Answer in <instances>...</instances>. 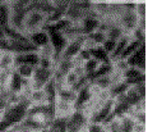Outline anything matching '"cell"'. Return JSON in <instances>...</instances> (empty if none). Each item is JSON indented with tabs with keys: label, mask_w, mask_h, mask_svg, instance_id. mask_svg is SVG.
Returning <instances> with one entry per match:
<instances>
[{
	"label": "cell",
	"mask_w": 148,
	"mask_h": 132,
	"mask_svg": "<svg viewBox=\"0 0 148 132\" xmlns=\"http://www.w3.org/2000/svg\"><path fill=\"white\" fill-rule=\"evenodd\" d=\"M23 82H24V79L21 78L15 70H13V73H12V76H10V81H9L8 91L10 94L19 95L23 90Z\"/></svg>",
	"instance_id": "obj_12"
},
{
	"label": "cell",
	"mask_w": 148,
	"mask_h": 132,
	"mask_svg": "<svg viewBox=\"0 0 148 132\" xmlns=\"http://www.w3.org/2000/svg\"><path fill=\"white\" fill-rule=\"evenodd\" d=\"M46 24H47V16L45 13L36 9H28L23 22V33L27 36L31 32L45 28Z\"/></svg>",
	"instance_id": "obj_1"
},
{
	"label": "cell",
	"mask_w": 148,
	"mask_h": 132,
	"mask_svg": "<svg viewBox=\"0 0 148 132\" xmlns=\"http://www.w3.org/2000/svg\"><path fill=\"white\" fill-rule=\"evenodd\" d=\"M14 70L18 73L22 79H27V81H31L33 76V72H35V67L31 66H26V64H19V66H15Z\"/></svg>",
	"instance_id": "obj_20"
},
{
	"label": "cell",
	"mask_w": 148,
	"mask_h": 132,
	"mask_svg": "<svg viewBox=\"0 0 148 132\" xmlns=\"http://www.w3.org/2000/svg\"><path fill=\"white\" fill-rule=\"evenodd\" d=\"M89 54H91V58L96 59L97 62H100V63H110L111 62L110 57L105 53L103 49L101 46H96V48L91 49V50H89Z\"/></svg>",
	"instance_id": "obj_21"
},
{
	"label": "cell",
	"mask_w": 148,
	"mask_h": 132,
	"mask_svg": "<svg viewBox=\"0 0 148 132\" xmlns=\"http://www.w3.org/2000/svg\"><path fill=\"white\" fill-rule=\"evenodd\" d=\"M134 13L138 18H146L147 16V3L146 1H135Z\"/></svg>",
	"instance_id": "obj_26"
},
{
	"label": "cell",
	"mask_w": 148,
	"mask_h": 132,
	"mask_svg": "<svg viewBox=\"0 0 148 132\" xmlns=\"http://www.w3.org/2000/svg\"><path fill=\"white\" fill-rule=\"evenodd\" d=\"M49 132H66V118L55 117L47 126Z\"/></svg>",
	"instance_id": "obj_19"
},
{
	"label": "cell",
	"mask_w": 148,
	"mask_h": 132,
	"mask_svg": "<svg viewBox=\"0 0 148 132\" xmlns=\"http://www.w3.org/2000/svg\"><path fill=\"white\" fill-rule=\"evenodd\" d=\"M126 33L124 32V30H123L115 21L110 24L109 28H107V31H106V39L114 40V41H119V40L121 37H124Z\"/></svg>",
	"instance_id": "obj_14"
},
{
	"label": "cell",
	"mask_w": 148,
	"mask_h": 132,
	"mask_svg": "<svg viewBox=\"0 0 148 132\" xmlns=\"http://www.w3.org/2000/svg\"><path fill=\"white\" fill-rule=\"evenodd\" d=\"M86 132H109L106 124L103 123H96V122H89L86 128Z\"/></svg>",
	"instance_id": "obj_27"
},
{
	"label": "cell",
	"mask_w": 148,
	"mask_h": 132,
	"mask_svg": "<svg viewBox=\"0 0 148 132\" xmlns=\"http://www.w3.org/2000/svg\"><path fill=\"white\" fill-rule=\"evenodd\" d=\"M45 30H46V31H47V33H49L51 46L54 48L55 53H56L58 58H59L60 53L63 51V49L65 48L68 40L64 37V35H63V33H61L60 31H56V30H54L51 26H49V24H46V26H45Z\"/></svg>",
	"instance_id": "obj_5"
},
{
	"label": "cell",
	"mask_w": 148,
	"mask_h": 132,
	"mask_svg": "<svg viewBox=\"0 0 148 132\" xmlns=\"http://www.w3.org/2000/svg\"><path fill=\"white\" fill-rule=\"evenodd\" d=\"M29 103L31 105H38V104H46L49 103L47 95H46L44 88H38V90H32L29 95Z\"/></svg>",
	"instance_id": "obj_18"
},
{
	"label": "cell",
	"mask_w": 148,
	"mask_h": 132,
	"mask_svg": "<svg viewBox=\"0 0 148 132\" xmlns=\"http://www.w3.org/2000/svg\"><path fill=\"white\" fill-rule=\"evenodd\" d=\"M125 60L128 63V67H134L142 72H146V45H142Z\"/></svg>",
	"instance_id": "obj_7"
},
{
	"label": "cell",
	"mask_w": 148,
	"mask_h": 132,
	"mask_svg": "<svg viewBox=\"0 0 148 132\" xmlns=\"http://www.w3.org/2000/svg\"><path fill=\"white\" fill-rule=\"evenodd\" d=\"M27 39L31 44L33 45L36 49H40L45 45H47L50 42V37H49V33L45 28L42 30H38V31H35V32H31L27 35Z\"/></svg>",
	"instance_id": "obj_9"
},
{
	"label": "cell",
	"mask_w": 148,
	"mask_h": 132,
	"mask_svg": "<svg viewBox=\"0 0 148 132\" xmlns=\"http://www.w3.org/2000/svg\"><path fill=\"white\" fill-rule=\"evenodd\" d=\"M1 53H3V51H1V50H0V57H1Z\"/></svg>",
	"instance_id": "obj_32"
},
{
	"label": "cell",
	"mask_w": 148,
	"mask_h": 132,
	"mask_svg": "<svg viewBox=\"0 0 148 132\" xmlns=\"http://www.w3.org/2000/svg\"><path fill=\"white\" fill-rule=\"evenodd\" d=\"M86 37H88L95 45H96V46H101V45L103 44V41L106 40V33L101 32V31H98V30H97V31L92 32L91 35L86 36Z\"/></svg>",
	"instance_id": "obj_24"
},
{
	"label": "cell",
	"mask_w": 148,
	"mask_h": 132,
	"mask_svg": "<svg viewBox=\"0 0 148 132\" xmlns=\"http://www.w3.org/2000/svg\"><path fill=\"white\" fill-rule=\"evenodd\" d=\"M130 40H132L130 35H125L124 37H121L119 41H116L115 50H114V53L110 55V60H111V62H114V60L119 59V58L121 57L123 51H124V49L126 48V45L129 44V41H130Z\"/></svg>",
	"instance_id": "obj_15"
},
{
	"label": "cell",
	"mask_w": 148,
	"mask_h": 132,
	"mask_svg": "<svg viewBox=\"0 0 148 132\" xmlns=\"http://www.w3.org/2000/svg\"><path fill=\"white\" fill-rule=\"evenodd\" d=\"M132 132H147V124H142L134 122V126L132 128Z\"/></svg>",
	"instance_id": "obj_29"
},
{
	"label": "cell",
	"mask_w": 148,
	"mask_h": 132,
	"mask_svg": "<svg viewBox=\"0 0 148 132\" xmlns=\"http://www.w3.org/2000/svg\"><path fill=\"white\" fill-rule=\"evenodd\" d=\"M15 67V55L10 51H3L0 57V69L13 70Z\"/></svg>",
	"instance_id": "obj_13"
},
{
	"label": "cell",
	"mask_w": 148,
	"mask_h": 132,
	"mask_svg": "<svg viewBox=\"0 0 148 132\" xmlns=\"http://www.w3.org/2000/svg\"><path fill=\"white\" fill-rule=\"evenodd\" d=\"M142 45H146V44H140L139 41H135V40L132 39L130 41H129V44L126 45V48L124 49V51H123L121 57L119 58V59H128L129 57H130L132 54L134 53V51H137L138 49H139Z\"/></svg>",
	"instance_id": "obj_22"
},
{
	"label": "cell",
	"mask_w": 148,
	"mask_h": 132,
	"mask_svg": "<svg viewBox=\"0 0 148 132\" xmlns=\"http://www.w3.org/2000/svg\"><path fill=\"white\" fill-rule=\"evenodd\" d=\"M75 110V106L72 103H68V101L56 99L54 103V112L55 117H59V118H68V117L72 115V113Z\"/></svg>",
	"instance_id": "obj_10"
},
{
	"label": "cell",
	"mask_w": 148,
	"mask_h": 132,
	"mask_svg": "<svg viewBox=\"0 0 148 132\" xmlns=\"http://www.w3.org/2000/svg\"><path fill=\"white\" fill-rule=\"evenodd\" d=\"M83 39H84V36L74 39V40H69V41L66 42L65 48H64L63 51L60 53L59 58H61V59H68V60H74L83 49Z\"/></svg>",
	"instance_id": "obj_4"
},
{
	"label": "cell",
	"mask_w": 148,
	"mask_h": 132,
	"mask_svg": "<svg viewBox=\"0 0 148 132\" xmlns=\"http://www.w3.org/2000/svg\"><path fill=\"white\" fill-rule=\"evenodd\" d=\"M84 16H86V13L82 10V9H79L77 7L75 1H74V0H70L66 9H65L64 17H65L68 21H70L72 23H81L82 19L84 18Z\"/></svg>",
	"instance_id": "obj_8"
},
{
	"label": "cell",
	"mask_w": 148,
	"mask_h": 132,
	"mask_svg": "<svg viewBox=\"0 0 148 132\" xmlns=\"http://www.w3.org/2000/svg\"><path fill=\"white\" fill-rule=\"evenodd\" d=\"M79 24H81L83 36H88V35H91L92 32H95V31L98 30V26H100V18H98L92 10H89L88 13H86L84 18H83L82 22Z\"/></svg>",
	"instance_id": "obj_6"
},
{
	"label": "cell",
	"mask_w": 148,
	"mask_h": 132,
	"mask_svg": "<svg viewBox=\"0 0 148 132\" xmlns=\"http://www.w3.org/2000/svg\"><path fill=\"white\" fill-rule=\"evenodd\" d=\"M5 39H7V33H5V28H4V27L0 26V41H1V40H5Z\"/></svg>",
	"instance_id": "obj_30"
},
{
	"label": "cell",
	"mask_w": 148,
	"mask_h": 132,
	"mask_svg": "<svg viewBox=\"0 0 148 132\" xmlns=\"http://www.w3.org/2000/svg\"><path fill=\"white\" fill-rule=\"evenodd\" d=\"M89 82H91V85H93L95 87H97L100 91H109L110 87L112 86V81H111L110 75L93 78V79H91Z\"/></svg>",
	"instance_id": "obj_16"
},
{
	"label": "cell",
	"mask_w": 148,
	"mask_h": 132,
	"mask_svg": "<svg viewBox=\"0 0 148 132\" xmlns=\"http://www.w3.org/2000/svg\"><path fill=\"white\" fill-rule=\"evenodd\" d=\"M40 132H49V131H47V128H44V130H42V131H40Z\"/></svg>",
	"instance_id": "obj_31"
},
{
	"label": "cell",
	"mask_w": 148,
	"mask_h": 132,
	"mask_svg": "<svg viewBox=\"0 0 148 132\" xmlns=\"http://www.w3.org/2000/svg\"><path fill=\"white\" fill-rule=\"evenodd\" d=\"M56 99H60V100H64V101H68V103L74 104L75 103V99H77V93L73 90V88L60 87V88H58Z\"/></svg>",
	"instance_id": "obj_17"
},
{
	"label": "cell",
	"mask_w": 148,
	"mask_h": 132,
	"mask_svg": "<svg viewBox=\"0 0 148 132\" xmlns=\"http://www.w3.org/2000/svg\"><path fill=\"white\" fill-rule=\"evenodd\" d=\"M115 46H116V41H114V40H110V39H106L103 41V44L101 45V48L103 49V51L107 55H109V57L114 53V50H115Z\"/></svg>",
	"instance_id": "obj_28"
},
{
	"label": "cell",
	"mask_w": 148,
	"mask_h": 132,
	"mask_svg": "<svg viewBox=\"0 0 148 132\" xmlns=\"http://www.w3.org/2000/svg\"><path fill=\"white\" fill-rule=\"evenodd\" d=\"M38 63H40V55H38L37 51H29V53L15 55V66L26 64V66H31V67H35L36 68V67L38 66Z\"/></svg>",
	"instance_id": "obj_11"
},
{
	"label": "cell",
	"mask_w": 148,
	"mask_h": 132,
	"mask_svg": "<svg viewBox=\"0 0 148 132\" xmlns=\"http://www.w3.org/2000/svg\"><path fill=\"white\" fill-rule=\"evenodd\" d=\"M52 77H54V69H44L41 67H36L32 78H31L32 90L44 88L45 85L52 79Z\"/></svg>",
	"instance_id": "obj_3"
},
{
	"label": "cell",
	"mask_w": 148,
	"mask_h": 132,
	"mask_svg": "<svg viewBox=\"0 0 148 132\" xmlns=\"http://www.w3.org/2000/svg\"><path fill=\"white\" fill-rule=\"evenodd\" d=\"M128 87H129V86L126 85L124 81L119 82V84L112 85V86L110 87V90H109V95H110V97H111V99H114V97H116V96H119V95L124 94L125 91L128 90Z\"/></svg>",
	"instance_id": "obj_23"
},
{
	"label": "cell",
	"mask_w": 148,
	"mask_h": 132,
	"mask_svg": "<svg viewBox=\"0 0 148 132\" xmlns=\"http://www.w3.org/2000/svg\"><path fill=\"white\" fill-rule=\"evenodd\" d=\"M89 118L83 110H74L66 118V132H86Z\"/></svg>",
	"instance_id": "obj_2"
},
{
	"label": "cell",
	"mask_w": 148,
	"mask_h": 132,
	"mask_svg": "<svg viewBox=\"0 0 148 132\" xmlns=\"http://www.w3.org/2000/svg\"><path fill=\"white\" fill-rule=\"evenodd\" d=\"M100 62H97L96 59H93V58H89L88 60H86L84 63H83V68H84V72H86V75L87 76H91L92 73L95 72L97 68H98V66H100Z\"/></svg>",
	"instance_id": "obj_25"
}]
</instances>
